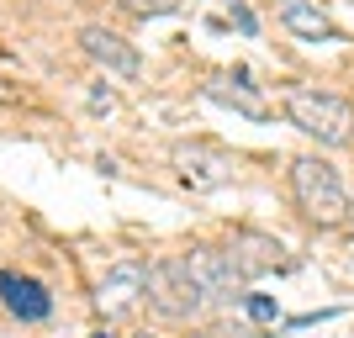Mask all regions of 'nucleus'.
I'll use <instances>...</instances> for the list:
<instances>
[{"instance_id": "obj_5", "label": "nucleus", "mask_w": 354, "mask_h": 338, "mask_svg": "<svg viewBox=\"0 0 354 338\" xmlns=\"http://www.w3.org/2000/svg\"><path fill=\"white\" fill-rule=\"evenodd\" d=\"M169 164H175L180 185H191V191H201V196L233 185V159L217 153V148H207V143H175Z\"/></svg>"}, {"instance_id": "obj_2", "label": "nucleus", "mask_w": 354, "mask_h": 338, "mask_svg": "<svg viewBox=\"0 0 354 338\" xmlns=\"http://www.w3.org/2000/svg\"><path fill=\"white\" fill-rule=\"evenodd\" d=\"M291 196H296V212H301L312 227H339V222L349 217V206H354V196L344 191L339 169L328 159H317V153L291 159Z\"/></svg>"}, {"instance_id": "obj_15", "label": "nucleus", "mask_w": 354, "mask_h": 338, "mask_svg": "<svg viewBox=\"0 0 354 338\" xmlns=\"http://www.w3.org/2000/svg\"><path fill=\"white\" fill-rule=\"evenodd\" d=\"M90 338H106V333H90Z\"/></svg>"}, {"instance_id": "obj_6", "label": "nucleus", "mask_w": 354, "mask_h": 338, "mask_svg": "<svg viewBox=\"0 0 354 338\" xmlns=\"http://www.w3.org/2000/svg\"><path fill=\"white\" fill-rule=\"evenodd\" d=\"M80 48H85L106 74H117V79H138V74H143L138 48L127 43V37H117L111 27H80Z\"/></svg>"}, {"instance_id": "obj_16", "label": "nucleus", "mask_w": 354, "mask_h": 338, "mask_svg": "<svg viewBox=\"0 0 354 338\" xmlns=\"http://www.w3.org/2000/svg\"><path fill=\"white\" fill-rule=\"evenodd\" d=\"M138 338H153V333H138Z\"/></svg>"}, {"instance_id": "obj_9", "label": "nucleus", "mask_w": 354, "mask_h": 338, "mask_svg": "<svg viewBox=\"0 0 354 338\" xmlns=\"http://www.w3.org/2000/svg\"><path fill=\"white\" fill-rule=\"evenodd\" d=\"M227 254H233V265L243 270V280H254V275H265V270L281 265V254H286V249H281L270 233H249V227H243V233H233Z\"/></svg>"}, {"instance_id": "obj_3", "label": "nucleus", "mask_w": 354, "mask_h": 338, "mask_svg": "<svg viewBox=\"0 0 354 338\" xmlns=\"http://www.w3.org/2000/svg\"><path fill=\"white\" fill-rule=\"evenodd\" d=\"M148 307L159 312V317H169V323H196L201 312H207V296H201V285L191 280V265H185V254H175V259H159V265H148Z\"/></svg>"}, {"instance_id": "obj_13", "label": "nucleus", "mask_w": 354, "mask_h": 338, "mask_svg": "<svg viewBox=\"0 0 354 338\" xmlns=\"http://www.w3.org/2000/svg\"><path fill=\"white\" fill-rule=\"evenodd\" d=\"M243 312H249L254 323H275V317H281L275 296H259V291H249V296H243Z\"/></svg>"}, {"instance_id": "obj_10", "label": "nucleus", "mask_w": 354, "mask_h": 338, "mask_svg": "<svg viewBox=\"0 0 354 338\" xmlns=\"http://www.w3.org/2000/svg\"><path fill=\"white\" fill-rule=\"evenodd\" d=\"M143 285H148V265H138V259H127V265H117V270H106V280H101V307H106V312H122L127 301H138V296H143Z\"/></svg>"}, {"instance_id": "obj_8", "label": "nucleus", "mask_w": 354, "mask_h": 338, "mask_svg": "<svg viewBox=\"0 0 354 338\" xmlns=\"http://www.w3.org/2000/svg\"><path fill=\"white\" fill-rule=\"evenodd\" d=\"M281 27L301 43H339V27L328 21L317 0H281Z\"/></svg>"}, {"instance_id": "obj_14", "label": "nucleus", "mask_w": 354, "mask_h": 338, "mask_svg": "<svg viewBox=\"0 0 354 338\" xmlns=\"http://www.w3.org/2000/svg\"><path fill=\"white\" fill-rule=\"evenodd\" d=\"M227 11H233V27L243 32V37H254V32H259V21H254V11L243 6V0H227Z\"/></svg>"}, {"instance_id": "obj_11", "label": "nucleus", "mask_w": 354, "mask_h": 338, "mask_svg": "<svg viewBox=\"0 0 354 338\" xmlns=\"http://www.w3.org/2000/svg\"><path fill=\"white\" fill-rule=\"evenodd\" d=\"M207 101L233 106L238 117H254V122H265V117H270V106L249 90V74H243V69H238V85H233V79H212V85H207Z\"/></svg>"}, {"instance_id": "obj_7", "label": "nucleus", "mask_w": 354, "mask_h": 338, "mask_svg": "<svg viewBox=\"0 0 354 338\" xmlns=\"http://www.w3.org/2000/svg\"><path fill=\"white\" fill-rule=\"evenodd\" d=\"M0 301L21 317V323H48L53 317V296H48L43 280L16 275V270H0Z\"/></svg>"}, {"instance_id": "obj_1", "label": "nucleus", "mask_w": 354, "mask_h": 338, "mask_svg": "<svg viewBox=\"0 0 354 338\" xmlns=\"http://www.w3.org/2000/svg\"><path fill=\"white\" fill-rule=\"evenodd\" d=\"M281 106H286V122H291L296 133L317 138L323 148L354 143V106L344 95H328L317 85H286Z\"/></svg>"}, {"instance_id": "obj_12", "label": "nucleus", "mask_w": 354, "mask_h": 338, "mask_svg": "<svg viewBox=\"0 0 354 338\" xmlns=\"http://www.w3.org/2000/svg\"><path fill=\"white\" fill-rule=\"evenodd\" d=\"M122 11H133V16H175L185 11V0H117Z\"/></svg>"}, {"instance_id": "obj_4", "label": "nucleus", "mask_w": 354, "mask_h": 338, "mask_svg": "<svg viewBox=\"0 0 354 338\" xmlns=\"http://www.w3.org/2000/svg\"><path fill=\"white\" fill-rule=\"evenodd\" d=\"M185 265H191V280L201 285V296H207V307H233V301L249 296L243 291V270L233 265L227 249H191Z\"/></svg>"}]
</instances>
